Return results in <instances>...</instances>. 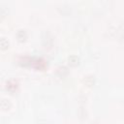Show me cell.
Wrapping results in <instances>:
<instances>
[{"mask_svg":"<svg viewBox=\"0 0 124 124\" xmlns=\"http://www.w3.org/2000/svg\"><path fill=\"white\" fill-rule=\"evenodd\" d=\"M30 64L36 68V69H39V70H43L46 68V62L42 59V58H36V59H33L31 60Z\"/></svg>","mask_w":124,"mask_h":124,"instance_id":"cell-1","label":"cell"},{"mask_svg":"<svg viewBox=\"0 0 124 124\" xmlns=\"http://www.w3.org/2000/svg\"><path fill=\"white\" fill-rule=\"evenodd\" d=\"M9 47V42L5 38L0 39V48L1 49H7Z\"/></svg>","mask_w":124,"mask_h":124,"instance_id":"cell-2","label":"cell"},{"mask_svg":"<svg viewBox=\"0 0 124 124\" xmlns=\"http://www.w3.org/2000/svg\"><path fill=\"white\" fill-rule=\"evenodd\" d=\"M26 38H27V36H26V33H25L24 30H19V31L17 32V39H18L20 42L25 41Z\"/></svg>","mask_w":124,"mask_h":124,"instance_id":"cell-3","label":"cell"},{"mask_svg":"<svg viewBox=\"0 0 124 124\" xmlns=\"http://www.w3.org/2000/svg\"><path fill=\"white\" fill-rule=\"evenodd\" d=\"M78 61H79L78 58L77 56H75V55L69 57V64H70L71 66H77V65L78 64Z\"/></svg>","mask_w":124,"mask_h":124,"instance_id":"cell-4","label":"cell"}]
</instances>
